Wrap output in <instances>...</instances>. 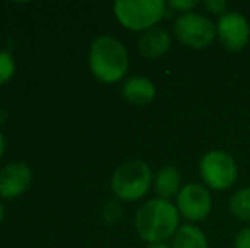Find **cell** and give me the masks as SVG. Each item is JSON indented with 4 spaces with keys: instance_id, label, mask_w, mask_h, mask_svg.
Wrapping results in <instances>:
<instances>
[{
    "instance_id": "cell-1",
    "label": "cell",
    "mask_w": 250,
    "mask_h": 248,
    "mask_svg": "<svg viewBox=\"0 0 250 248\" xmlns=\"http://www.w3.org/2000/svg\"><path fill=\"white\" fill-rule=\"evenodd\" d=\"M181 228V212L168 199L155 197L138 208L135 214V229L142 240L162 245L174 238Z\"/></svg>"
},
{
    "instance_id": "cell-2",
    "label": "cell",
    "mask_w": 250,
    "mask_h": 248,
    "mask_svg": "<svg viewBox=\"0 0 250 248\" xmlns=\"http://www.w3.org/2000/svg\"><path fill=\"white\" fill-rule=\"evenodd\" d=\"M89 68L102 83L119 82L125 78L129 68L128 50L118 38L102 34L90 44Z\"/></svg>"
},
{
    "instance_id": "cell-3",
    "label": "cell",
    "mask_w": 250,
    "mask_h": 248,
    "mask_svg": "<svg viewBox=\"0 0 250 248\" xmlns=\"http://www.w3.org/2000/svg\"><path fill=\"white\" fill-rule=\"evenodd\" d=\"M153 179V172L148 163L143 160H129L114 170L111 187L118 199L133 202L148 194Z\"/></svg>"
},
{
    "instance_id": "cell-4",
    "label": "cell",
    "mask_w": 250,
    "mask_h": 248,
    "mask_svg": "<svg viewBox=\"0 0 250 248\" xmlns=\"http://www.w3.org/2000/svg\"><path fill=\"white\" fill-rule=\"evenodd\" d=\"M112 9L119 24L136 33L153 29L167 16V3L164 0H118Z\"/></svg>"
},
{
    "instance_id": "cell-5",
    "label": "cell",
    "mask_w": 250,
    "mask_h": 248,
    "mask_svg": "<svg viewBox=\"0 0 250 248\" xmlns=\"http://www.w3.org/2000/svg\"><path fill=\"white\" fill-rule=\"evenodd\" d=\"M199 173L208 189L227 191L237 182L238 165L230 153L223 150H211L201 156Z\"/></svg>"
},
{
    "instance_id": "cell-6",
    "label": "cell",
    "mask_w": 250,
    "mask_h": 248,
    "mask_svg": "<svg viewBox=\"0 0 250 248\" xmlns=\"http://www.w3.org/2000/svg\"><path fill=\"white\" fill-rule=\"evenodd\" d=\"M174 34L182 44L189 48H206L218 38L216 24L201 12L179 14L174 20Z\"/></svg>"
},
{
    "instance_id": "cell-7",
    "label": "cell",
    "mask_w": 250,
    "mask_h": 248,
    "mask_svg": "<svg viewBox=\"0 0 250 248\" xmlns=\"http://www.w3.org/2000/svg\"><path fill=\"white\" fill-rule=\"evenodd\" d=\"M177 209L184 219L191 223H199L209 216L213 209V197L203 184H186L177 194Z\"/></svg>"
},
{
    "instance_id": "cell-8",
    "label": "cell",
    "mask_w": 250,
    "mask_h": 248,
    "mask_svg": "<svg viewBox=\"0 0 250 248\" xmlns=\"http://www.w3.org/2000/svg\"><path fill=\"white\" fill-rule=\"evenodd\" d=\"M216 34L228 51H240L250 41V24L242 12L228 10L218 19Z\"/></svg>"
},
{
    "instance_id": "cell-9",
    "label": "cell",
    "mask_w": 250,
    "mask_h": 248,
    "mask_svg": "<svg viewBox=\"0 0 250 248\" xmlns=\"http://www.w3.org/2000/svg\"><path fill=\"white\" fill-rule=\"evenodd\" d=\"M33 182V170L24 162H10L0 170V197L16 199L26 194Z\"/></svg>"
},
{
    "instance_id": "cell-10",
    "label": "cell",
    "mask_w": 250,
    "mask_h": 248,
    "mask_svg": "<svg viewBox=\"0 0 250 248\" xmlns=\"http://www.w3.org/2000/svg\"><path fill=\"white\" fill-rule=\"evenodd\" d=\"M172 44L170 33L164 27H153L148 29L140 36L138 39V51L142 57L148 58V60H157V58L164 57L168 51Z\"/></svg>"
},
{
    "instance_id": "cell-11",
    "label": "cell",
    "mask_w": 250,
    "mask_h": 248,
    "mask_svg": "<svg viewBox=\"0 0 250 248\" xmlns=\"http://www.w3.org/2000/svg\"><path fill=\"white\" fill-rule=\"evenodd\" d=\"M155 83L151 82L148 76L143 75H135L126 78V82L123 83V97L128 102L135 104V106H146L155 99Z\"/></svg>"
},
{
    "instance_id": "cell-12",
    "label": "cell",
    "mask_w": 250,
    "mask_h": 248,
    "mask_svg": "<svg viewBox=\"0 0 250 248\" xmlns=\"http://www.w3.org/2000/svg\"><path fill=\"white\" fill-rule=\"evenodd\" d=\"M155 192L158 194V197L168 199L177 195L181 192L182 186V173L177 167L174 165H164L157 173H155Z\"/></svg>"
},
{
    "instance_id": "cell-13",
    "label": "cell",
    "mask_w": 250,
    "mask_h": 248,
    "mask_svg": "<svg viewBox=\"0 0 250 248\" xmlns=\"http://www.w3.org/2000/svg\"><path fill=\"white\" fill-rule=\"evenodd\" d=\"M172 248H209V243L196 225H182L172 238Z\"/></svg>"
},
{
    "instance_id": "cell-14",
    "label": "cell",
    "mask_w": 250,
    "mask_h": 248,
    "mask_svg": "<svg viewBox=\"0 0 250 248\" xmlns=\"http://www.w3.org/2000/svg\"><path fill=\"white\" fill-rule=\"evenodd\" d=\"M230 211L240 221L250 223V187L238 189L230 197Z\"/></svg>"
},
{
    "instance_id": "cell-15",
    "label": "cell",
    "mask_w": 250,
    "mask_h": 248,
    "mask_svg": "<svg viewBox=\"0 0 250 248\" xmlns=\"http://www.w3.org/2000/svg\"><path fill=\"white\" fill-rule=\"evenodd\" d=\"M16 73V60L5 50H0V85L7 83Z\"/></svg>"
},
{
    "instance_id": "cell-16",
    "label": "cell",
    "mask_w": 250,
    "mask_h": 248,
    "mask_svg": "<svg viewBox=\"0 0 250 248\" xmlns=\"http://www.w3.org/2000/svg\"><path fill=\"white\" fill-rule=\"evenodd\" d=\"M198 5L196 0H168L167 2V7L170 9L177 10L181 14H188V12H192V9Z\"/></svg>"
},
{
    "instance_id": "cell-17",
    "label": "cell",
    "mask_w": 250,
    "mask_h": 248,
    "mask_svg": "<svg viewBox=\"0 0 250 248\" xmlns=\"http://www.w3.org/2000/svg\"><path fill=\"white\" fill-rule=\"evenodd\" d=\"M203 5L208 9V12L216 14L220 17L228 12V3L225 0H204Z\"/></svg>"
},
{
    "instance_id": "cell-18",
    "label": "cell",
    "mask_w": 250,
    "mask_h": 248,
    "mask_svg": "<svg viewBox=\"0 0 250 248\" xmlns=\"http://www.w3.org/2000/svg\"><path fill=\"white\" fill-rule=\"evenodd\" d=\"M233 248H250V226H245L237 233Z\"/></svg>"
},
{
    "instance_id": "cell-19",
    "label": "cell",
    "mask_w": 250,
    "mask_h": 248,
    "mask_svg": "<svg viewBox=\"0 0 250 248\" xmlns=\"http://www.w3.org/2000/svg\"><path fill=\"white\" fill-rule=\"evenodd\" d=\"M104 218L107 219L109 223H114L121 218V208L118 206V202H109V204L105 206Z\"/></svg>"
},
{
    "instance_id": "cell-20",
    "label": "cell",
    "mask_w": 250,
    "mask_h": 248,
    "mask_svg": "<svg viewBox=\"0 0 250 248\" xmlns=\"http://www.w3.org/2000/svg\"><path fill=\"white\" fill-rule=\"evenodd\" d=\"M3 153H5V138H3L2 131H0V160H2Z\"/></svg>"
},
{
    "instance_id": "cell-21",
    "label": "cell",
    "mask_w": 250,
    "mask_h": 248,
    "mask_svg": "<svg viewBox=\"0 0 250 248\" xmlns=\"http://www.w3.org/2000/svg\"><path fill=\"white\" fill-rule=\"evenodd\" d=\"M3 218H5V208H3V204L0 202V223L3 221Z\"/></svg>"
},
{
    "instance_id": "cell-22",
    "label": "cell",
    "mask_w": 250,
    "mask_h": 248,
    "mask_svg": "<svg viewBox=\"0 0 250 248\" xmlns=\"http://www.w3.org/2000/svg\"><path fill=\"white\" fill-rule=\"evenodd\" d=\"M151 248H172V247H167V245H164V243H162V245H155V247H151Z\"/></svg>"
}]
</instances>
